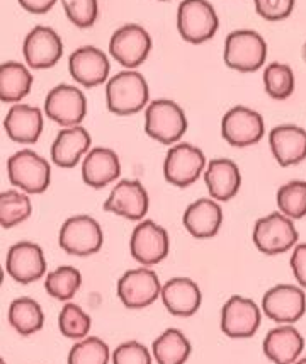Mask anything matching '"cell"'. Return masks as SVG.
<instances>
[{
    "label": "cell",
    "instance_id": "obj_15",
    "mask_svg": "<svg viewBox=\"0 0 306 364\" xmlns=\"http://www.w3.org/2000/svg\"><path fill=\"white\" fill-rule=\"evenodd\" d=\"M261 309L250 298L235 294L228 300L222 309V320L219 327L230 339H248L256 336L261 327Z\"/></svg>",
    "mask_w": 306,
    "mask_h": 364
},
{
    "label": "cell",
    "instance_id": "obj_8",
    "mask_svg": "<svg viewBox=\"0 0 306 364\" xmlns=\"http://www.w3.org/2000/svg\"><path fill=\"white\" fill-rule=\"evenodd\" d=\"M206 157L191 143H177L167 151L163 160V177L175 188H189L206 171Z\"/></svg>",
    "mask_w": 306,
    "mask_h": 364
},
{
    "label": "cell",
    "instance_id": "obj_25",
    "mask_svg": "<svg viewBox=\"0 0 306 364\" xmlns=\"http://www.w3.org/2000/svg\"><path fill=\"white\" fill-rule=\"evenodd\" d=\"M43 127V112L28 104H14L4 118V129L12 141L31 145L40 140Z\"/></svg>",
    "mask_w": 306,
    "mask_h": 364
},
{
    "label": "cell",
    "instance_id": "obj_24",
    "mask_svg": "<svg viewBox=\"0 0 306 364\" xmlns=\"http://www.w3.org/2000/svg\"><path fill=\"white\" fill-rule=\"evenodd\" d=\"M121 174L118 154L111 149H92L82 162V179L92 189H102L113 184Z\"/></svg>",
    "mask_w": 306,
    "mask_h": 364
},
{
    "label": "cell",
    "instance_id": "obj_19",
    "mask_svg": "<svg viewBox=\"0 0 306 364\" xmlns=\"http://www.w3.org/2000/svg\"><path fill=\"white\" fill-rule=\"evenodd\" d=\"M72 79L84 87L92 89L104 84L109 77L111 63L106 53L96 46H82L68 58Z\"/></svg>",
    "mask_w": 306,
    "mask_h": 364
},
{
    "label": "cell",
    "instance_id": "obj_21",
    "mask_svg": "<svg viewBox=\"0 0 306 364\" xmlns=\"http://www.w3.org/2000/svg\"><path fill=\"white\" fill-rule=\"evenodd\" d=\"M182 225L194 238H211L223 225V210L213 198H201L185 208Z\"/></svg>",
    "mask_w": 306,
    "mask_h": 364
},
{
    "label": "cell",
    "instance_id": "obj_39",
    "mask_svg": "<svg viewBox=\"0 0 306 364\" xmlns=\"http://www.w3.org/2000/svg\"><path fill=\"white\" fill-rule=\"evenodd\" d=\"M257 14L266 21H283L295 9V0H253Z\"/></svg>",
    "mask_w": 306,
    "mask_h": 364
},
{
    "label": "cell",
    "instance_id": "obj_26",
    "mask_svg": "<svg viewBox=\"0 0 306 364\" xmlns=\"http://www.w3.org/2000/svg\"><path fill=\"white\" fill-rule=\"evenodd\" d=\"M92 138L84 127L63 128L51 145V160L62 168H73L90 151Z\"/></svg>",
    "mask_w": 306,
    "mask_h": 364
},
{
    "label": "cell",
    "instance_id": "obj_23",
    "mask_svg": "<svg viewBox=\"0 0 306 364\" xmlns=\"http://www.w3.org/2000/svg\"><path fill=\"white\" fill-rule=\"evenodd\" d=\"M206 188L214 201L226 203L239 194L242 186V174L234 160L213 159L204 171Z\"/></svg>",
    "mask_w": 306,
    "mask_h": 364
},
{
    "label": "cell",
    "instance_id": "obj_29",
    "mask_svg": "<svg viewBox=\"0 0 306 364\" xmlns=\"http://www.w3.org/2000/svg\"><path fill=\"white\" fill-rule=\"evenodd\" d=\"M157 364H184L191 356V342L177 328H167L152 344Z\"/></svg>",
    "mask_w": 306,
    "mask_h": 364
},
{
    "label": "cell",
    "instance_id": "obj_40",
    "mask_svg": "<svg viewBox=\"0 0 306 364\" xmlns=\"http://www.w3.org/2000/svg\"><path fill=\"white\" fill-rule=\"evenodd\" d=\"M290 266L293 274H295V279L298 281L301 288L306 289V244H296L295 249H293Z\"/></svg>",
    "mask_w": 306,
    "mask_h": 364
},
{
    "label": "cell",
    "instance_id": "obj_16",
    "mask_svg": "<svg viewBox=\"0 0 306 364\" xmlns=\"http://www.w3.org/2000/svg\"><path fill=\"white\" fill-rule=\"evenodd\" d=\"M150 199L145 186L136 179L119 181L104 203V211L131 222H141L148 213Z\"/></svg>",
    "mask_w": 306,
    "mask_h": 364
},
{
    "label": "cell",
    "instance_id": "obj_17",
    "mask_svg": "<svg viewBox=\"0 0 306 364\" xmlns=\"http://www.w3.org/2000/svg\"><path fill=\"white\" fill-rule=\"evenodd\" d=\"M26 63L34 70H46L55 67L63 55V41L55 29L48 26H36L29 31L23 45Z\"/></svg>",
    "mask_w": 306,
    "mask_h": 364
},
{
    "label": "cell",
    "instance_id": "obj_5",
    "mask_svg": "<svg viewBox=\"0 0 306 364\" xmlns=\"http://www.w3.org/2000/svg\"><path fill=\"white\" fill-rule=\"evenodd\" d=\"M293 222L295 220L288 218L281 211L258 218L252 233L258 252L278 255L295 249L300 240V233Z\"/></svg>",
    "mask_w": 306,
    "mask_h": 364
},
{
    "label": "cell",
    "instance_id": "obj_12",
    "mask_svg": "<svg viewBox=\"0 0 306 364\" xmlns=\"http://www.w3.org/2000/svg\"><path fill=\"white\" fill-rule=\"evenodd\" d=\"M118 298L129 310L146 309L162 293V284L157 272L148 267L126 271L118 281Z\"/></svg>",
    "mask_w": 306,
    "mask_h": 364
},
{
    "label": "cell",
    "instance_id": "obj_11",
    "mask_svg": "<svg viewBox=\"0 0 306 364\" xmlns=\"http://www.w3.org/2000/svg\"><path fill=\"white\" fill-rule=\"evenodd\" d=\"M45 114L63 128L80 127L87 116V99L75 85L60 84L46 95Z\"/></svg>",
    "mask_w": 306,
    "mask_h": 364
},
{
    "label": "cell",
    "instance_id": "obj_43",
    "mask_svg": "<svg viewBox=\"0 0 306 364\" xmlns=\"http://www.w3.org/2000/svg\"><path fill=\"white\" fill-rule=\"evenodd\" d=\"M303 55H305V62H306V43H305V48H303Z\"/></svg>",
    "mask_w": 306,
    "mask_h": 364
},
{
    "label": "cell",
    "instance_id": "obj_31",
    "mask_svg": "<svg viewBox=\"0 0 306 364\" xmlns=\"http://www.w3.org/2000/svg\"><path fill=\"white\" fill-rule=\"evenodd\" d=\"M33 213L31 199L24 191L9 189L0 194V225L2 228H14Z\"/></svg>",
    "mask_w": 306,
    "mask_h": 364
},
{
    "label": "cell",
    "instance_id": "obj_33",
    "mask_svg": "<svg viewBox=\"0 0 306 364\" xmlns=\"http://www.w3.org/2000/svg\"><path fill=\"white\" fill-rule=\"evenodd\" d=\"M82 286V274L72 266H60L45 277V289L55 300L68 301Z\"/></svg>",
    "mask_w": 306,
    "mask_h": 364
},
{
    "label": "cell",
    "instance_id": "obj_36",
    "mask_svg": "<svg viewBox=\"0 0 306 364\" xmlns=\"http://www.w3.org/2000/svg\"><path fill=\"white\" fill-rule=\"evenodd\" d=\"M109 348L99 337H85L68 353V364H107Z\"/></svg>",
    "mask_w": 306,
    "mask_h": 364
},
{
    "label": "cell",
    "instance_id": "obj_7",
    "mask_svg": "<svg viewBox=\"0 0 306 364\" xmlns=\"http://www.w3.org/2000/svg\"><path fill=\"white\" fill-rule=\"evenodd\" d=\"M58 244L67 254L87 257L101 250L104 244V233H102L101 225L92 216H70L60 228Z\"/></svg>",
    "mask_w": 306,
    "mask_h": 364
},
{
    "label": "cell",
    "instance_id": "obj_2",
    "mask_svg": "<svg viewBox=\"0 0 306 364\" xmlns=\"http://www.w3.org/2000/svg\"><path fill=\"white\" fill-rule=\"evenodd\" d=\"M187 132V118L177 102L157 99L145 109V133L162 145H174Z\"/></svg>",
    "mask_w": 306,
    "mask_h": 364
},
{
    "label": "cell",
    "instance_id": "obj_10",
    "mask_svg": "<svg viewBox=\"0 0 306 364\" xmlns=\"http://www.w3.org/2000/svg\"><path fill=\"white\" fill-rule=\"evenodd\" d=\"M169 250L170 238L162 225L152 220H141L133 230L129 238V252L141 266L148 267L162 262L169 255Z\"/></svg>",
    "mask_w": 306,
    "mask_h": 364
},
{
    "label": "cell",
    "instance_id": "obj_34",
    "mask_svg": "<svg viewBox=\"0 0 306 364\" xmlns=\"http://www.w3.org/2000/svg\"><path fill=\"white\" fill-rule=\"evenodd\" d=\"M279 211L291 220H300L306 216V182L291 181L281 186L275 194Z\"/></svg>",
    "mask_w": 306,
    "mask_h": 364
},
{
    "label": "cell",
    "instance_id": "obj_18",
    "mask_svg": "<svg viewBox=\"0 0 306 364\" xmlns=\"http://www.w3.org/2000/svg\"><path fill=\"white\" fill-rule=\"evenodd\" d=\"M6 271L21 284H31L46 274L45 252L34 242H19L9 249Z\"/></svg>",
    "mask_w": 306,
    "mask_h": 364
},
{
    "label": "cell",
    "instance_id": "obj_42",
    "mask_svg": "<svg viewBox=\"0 0 306 364\" xmlns=\"http://www.w3.org/2000/svg\"><path fill=\"white\" fill-rule=\"evenodd\" d=\"M295 364H306V358L305 359H300V361H296Z\"/></svg>",
    "mask_w": 306,
    "mask_h": 364
},
{
    "label": "cell",
    "instance_id": "obj_3",
    "mask_svg": "<svg viewBox=\"0 0 306 364\" xmlns=\"http://www.w3.org/2000/svg\"><path fill=\"white\" fill-rule=\"evenodd\" d=\"M267 58V43L252 29H236L226 36L223 60L235 72L252 73L264 67Z\"/></svg>",
    "mask_w": 306,
    "mask_h": 364
},
{
    "label": "cell",
    "instance_id": "obj_22",
    "mask_svg": "<svg viewBox=\"0 0 306 364\" xmlns=\"http://www.w3.org/2000/svg\"><path fill=\"white\" fill-rule=\"evenodd\" d=\"M160 298L167 311L175 317H192L202 301L200 286L189 277H172L167 281L162 286Z\"/></svg>",
    "mask_w": 306,
    "mask_h": 364
},
{
    "label": "cell",
    "instance_id": "obj_28",
    "mask_svg": "<svg viewBox=\"0 0 306 364\" xmlns=\"http://www.w3.org/2000/svg\"><path fill=\"white\" fill-rule=\"evenodd\" d=\"M33 75L26 65L6 62L0 65V101L19 102L31 92Z\"/></svg>",
    "mask_w": 306,
    "mask_h": 364
},
{
    "label": "cell",
    "instance_id": "obj_35",
    "mask_svg": "<svg viewBox=\"0 0 306 364\" xmlns=\"http://www.w3.org/2000/svg\"><path fill=\"white\" fill-rule=\"evenodd\" d=\"M92 320L75 303H67L58 315V328L67 339L82 341L89 336Z\"/></svg>",
    "mask_w": 306,
    "mask_h": 364
},
{
    "label": "cell",
    "instance_id": "obj_41",
    "mask_svg": "<svg viewBox=\"0 0 306 364\" xmlns=\"http://www.w3.org/2000/svg\"><path fill=\"white\" fill-rule=\"evenodd\" d=\"M19 4L33 14H45L57 4V0H19Z\"/></svg>",
    "mask_w": 306,
    "mask_h": 364
},
{
    "label": "cell",
    "instance_id": "obj_4",
    "mask_svg": "<svg viewBox=\"0 0 306 364\" xmlns=\"http://www.w3.org/2000/svg\"><path fill=\"white\" fill-rule=\"evenodd\" d=\"M7 176L12 186L26 194H41L50 188L48 160L33 150H19L7 160Z\"/></svg>",
    "mask_w": 306,
    "mask_h": 364
},
{
    "label": "cell",
    "instance_id": "obj_37",
    "mask_svg": "<svg viewBox=\"0 0 306 364\" xmlns=\"http://www.w3.org/2000/svg\"><path fill=\"white\" fill-rule=\"evenodd\" d=\"M68 19L77 28L85 29L96 24L99 16L97 0H62Z\"/></svg>",
    "mask_w": 306,
    "mask_h": 364
},
{
    "label": "cell",
    "instance_id": "obj_14",
    "mask_svg": "<svg viewBox=\"0 0 306 364\" xmlns=\"http://www.w3.org/2000/svg\"><path fill=\"white\" fill-rule=\"evenodd\" d=\"M262 311L273 322L291 325L306 311V294L301 286L278 284L267 289L262 296Z\"/></svg>",
    "mask_w": 306,
    "mask_h": 364
},
{
    "label": "cell",
    "instance_id": "obj_44",
    "mask_svg": "<svg viewBox=\"0 0 306 364\" xmlns=\"http://www.w3.org/2000/svg\"><path fill=\"white\" fill-rule=\"evenodd\" d=\"M2 364H6V363H4V361H2Z\"/></svg>",
    "mask_w": 306,
    "mask_h": 364
},
{
    "label": "cell",
    "instance_id": "obj_30",
    "mask_svg": "<svg viewBox=\"0 0 306 364\" xmlns=\"http://www.w3.org/2000/svg\"><path fill=\"white\" fill-rule=\"evenodd\" d=\"M9 322L21 336H33L45 325V314L41 305L33 298H17L9 306Z\"/></svg>",
    "mask_w": 306,
    "mask_h": 364
},
{
    "label": "cell",
    "instance_id": "obj_1",
    "mask_svg": "<svg viewBox=\"0 0 306 364\" xmlns=\"http://www.w3.org/2000/svg\"><path fill=\"white\" fill-rule=\"evenodd\" d=\"M150 89L145 77L136 70H123L111 77L106 85L107 109L118 116H131L145 109Z\"/></svg>",
    "mask_w": 306,
    "mask_h": 364
},
{
    "label": "cell",
    "instance_id": "obj_27",
    "mask_svg": "<svg viewBox=\"0 0 306 364\" xmlns=\"http://www.w3.org/2000/svg\"><path fill=\"white\" fill-rule=\"evenodd\" d=\"M262 348L274 364H295L303 353L305 339L293 325H281L267 332Z\"/></svg>",
    "mask_w": 306,
    "mask_h": 364
},
{
    "label": "cell",
    "instance_id": "obj_20",
    "mask_svg": "<svg viewBox=\"0 0 306 364\" xmlns=\"http://www.w3.org/2000/svg\"><path fill=\"white\" fill-rule=\"evenodd\" d=\"M269 145L279 166H298L306 159V129L296 124H279L271 129Z\"/></svg>",
    "mask_w": 306,
    "mask_h": 364
},
{
    "label": "cell",
    "instance_id": "obj_38",
    "mask_svg": "<svg viewBox=\"0 0 306 364\" xmlns=\"http://www.w3.org/2000/svg\"><path fill=\"white\" fill-rule=\"evenodd\" d=\"M113 364H152V356L143 344L129 341L114 349Z\"/></svg>",
    "mask_w": 306,
    "mask_h": 364
},
{
    "label": "cell",
    "instance_id": "obj_9",
    "mask_svg": "<svg viewBox=\"0 0 306 364\" xmlns=\"http://www.w3.org/2000/svg\"><path fill=\"white\" fill-rule=\"evenodd\" d=\"M266 135V123L261 112L245 106H235L222 118V136L236 149L257 145Z\"/></svg>",
    "mask_w": 306,
    "mask_h": 364
},
{
    "label": "cell",
    "instance_id": "obj_6",
    "mask_svg": "<svg viewBox=\"0 0 306 364\" xmlns=\"http://www.w3.org/2000/svg\"><path fill=\"white\" fill-rule=\"evenodd\" d=\"M219 19L208 0H182L177 9V29L184 41L201 45L218 31Z\"/></svg>",
    "mask_w": 306,
    "mask_h": 364
},
{
    "label": "cell",
    "instance_id": "obj_32",
    "mask_svg": "<svg viewBox=\"0 0 306 364\" xmlns=\"http://www.w3.org/2000/svg\"><path fill=\"white\" fill-rule=\"evenodd\" d=\"M262 79H264V89L267 95L271 99H275V101H284L295 92V72H293L290 65L279 62L267 65Z\"/></svg>",
    "mask_w": 306,
    "mask_h": 364
},
{
    "label": "cell",
    "instance_id": "obj_13",
    "mask_svg": "<svg viewBox=\"0 0 306 364\" xmlns=\"http://www.w3.org/2000/svg\"><path fill=\"white\" fill-rule=\"evenodd\" d=\"M152 38L138 24H124L116 29L109 41V53L121 67L133 70L148 58Z\"/></svg>",
    "mask_w": 306,
    "mask_h": 364
}]
</instances>
